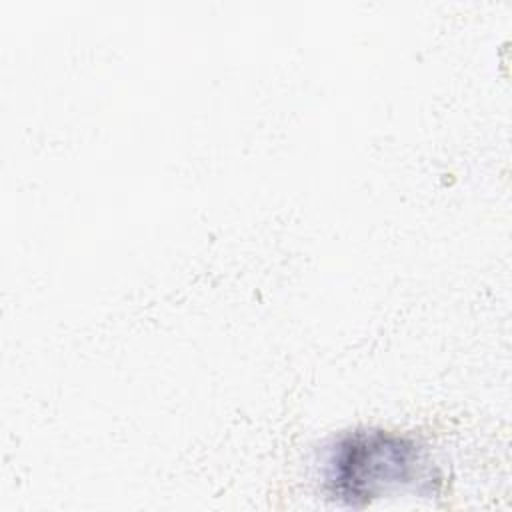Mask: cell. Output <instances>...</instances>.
Wrapping results in <instances>:
<instances>
[{"instance_id": "1", "label": "cell", "mask_w": 512, "mask_h": 512, "mask_svg": "<svg viewBox=\"0 0 512 512\" xmlns=\"http://www.w3.org/2000/svg\"><path fill=\"white\" fill-rule=\"evenodd\" d=\"M332 494L354 504L426 478L422 450L384 430H358L338 442L328 462Z\"/></svg>"}]
</instances>
